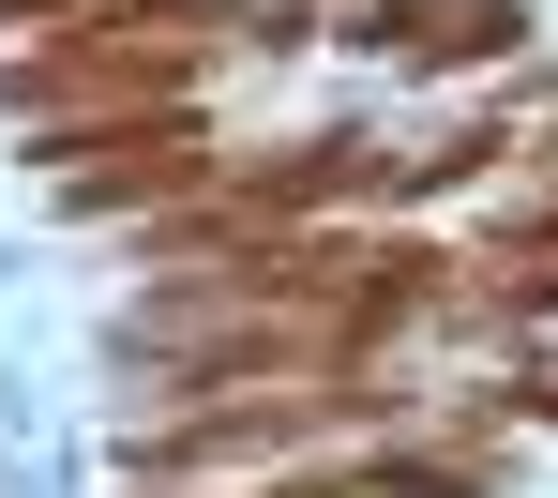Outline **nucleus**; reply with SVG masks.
Instances as JSON below:
<instances>
[{"mask_svg":"<svg viewBox=\"0 0 558 498\" xmlns=\"http://www.w3.org/2000/svg\"><path fill=\"white\" fill-rule=\"evenodd\" d=\"M92 0H0V31H76Z\"/></svg>","mask_w":558,"mask_h":498,"instance_id":"f257e3e1","label":"nucleus"}]
</instances>
